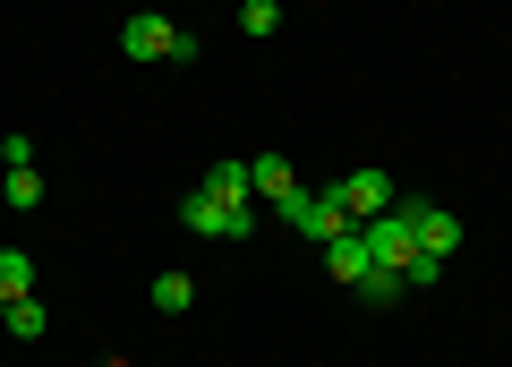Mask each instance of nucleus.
<instances>
[{"label":"nucleus","mask_w":512,"mask_h":367,"mask_svg":"<svg viewBox=\"0 0 512 367\" xmlns=\"http://www.w3.org/2000/svg\"><path fill=\"white\" fill-rule=\"evenodd\" d=\"M239 35H248V43L282 35V0H248V9H239Z\"/></svg>","instance_id":"4468645a"},{"label":"nucleus","mask_w":512,"mask_h":367,"mask_svg":"<svg viewBox=\"0 0 512 367\" xmlns=\"http://www.w3.org/2000/svg\"><path fill=\"white\" fill-rule=\"evenodd\" d=\"M205 197H222V205H248L256 188H248V163H214L205 171Z\"/></svg>","instance_id":"9b49d317"},{"label":"nucleus","mask_w":512,"mask_h":367,"mask_svg":"<svg viewBox=\"0 0 512 367\" xmlns=\"http://www.w3.org/2000/svg\"><path fill=\"white\" fill-rule=\"evenodd\" d=\"M359 231H367V257H376V265H393V274H402V265L419 257V231H410V214H402V197L384 205V214H367Z\"/></svg>","instance_id":"7ed1b4c3"},{"label":"nucleus","mask_w":512,"mask_h":367,"mask_svg":"<svg viewBox=\"0 0 512 367\" xmlns=\"http://www.w3.org/2000/svg\"><path fill=\"white\" fill-rule=\"evenodd\" d=\"M120 52H128V60H197V35L171 26L163 9H137V18L120 26Z\"/></svg>","instance_id":"f257e3e1"},{"label":"nucleus","mask_w":512,"mask_h":367,"mask_svg":"<svg viewBox=\"0 0 512 367\" xmlns=\"http://www.w3.org/2000/svg\"><path fill=\"white\" fill-rule=\"evenodd\" d=\"M402 214H410V231H419V248H427V257H453V248H461V222L444 214L436 197H402Z\"/></svg>","instance_id":"39448f33"},{"label":"nucleus","mask_w":512,"mask_h":367,"mask_svg":"<svg viewBox=\"0 0 512 367\" xmlns=\"http://www.w3.org/2000/svg\"><path fill=\"white\" fill-rule=\"evenodd\" d=\"M367 265H376V257H367V231H359V222H350V231H342V239H325V274H333V282H342V291H350V282H359V274H367Z\"/></svg>","instance_id":"6e6552de"},{"label":"nucleus","mask_w":512,"mask_h":367,"mask_svg":"<svg viewBox=\"0 0 512 367\" xmlns=\"http://www.w3.org/2000/svg\"><path fill=\"white\" fill-rule=\"evenodd\" d=\"M333 197L350 205V222H367V214H384V205H393V180H384V171L367 163V171H350V180L333 188Z\"/></svg>","instance_id":"423d86ee"},{"label":"nucleus","mask_w":512,"mask_h":367,"mask_svg":"<svg viewBox=\"0 0 512 367\" xmlns=\"http://www.w3.org/2000/svg\"><path fill=\"white\" fill-rule=\"evenodd\" d=\"M154 308H163V316H188V308H197V282H188V274H154Z\"/></svg>","instance_id":"ddd939ff"},{"label":"nucleus","mask_w":512,"mask_h":367,"mask_svg":"<svg viewBox=\"0 0 512 367\" xmlns=\"http://www.w3.org/2000/svg\"><path fill=\"white\" fill-rule=\"evenodd\" d=\"M350 291H359V308H393V299H402V274H393V265H367Z\"/></svg>","instance_id":"9d476101"},{"label":"nucleus","mask_w":512,"mask_h":367,"mask_svg":"<svg viewBox=\"0 0 512 367\" xmlns=\"http://www.w3.org/2000/svg\"><path fill=\"white\" fill-rule=\"evenodd\" d=\"M180 222H188V231H205V239H248L256 231L248 205H222V197H205V188H188V197H180Z\"/></svg>","instance_id":"20e7f679"},{"label":"nucleus","mask_w":512,"mask_h":367,"mask_svg":"<svg viewBox=\"0 0 512 367\" xmlns=\"http://www.w3.org/2000/svg\"><path fill=\"white\" fill-rule=\"evenodd\" d=\"M436 274H444V257H427V248H419V257L402 265V291H427V282H436Z\"/></svg>","instance_id":"dca6fc26"},{"label":"nucleus","mask_w":512,"mask_h":367,"mask_svg":"<svg viewBox=\"0 0 512 367\" xmlns=\"http://www.w3.org/2000/svg\"><path fill=\"white\" fill-rule=\"evenodd\" d=\"M0 197H9V205H43V171H35V163H18V171H9V188H0Z\"/></svg>","instance_id":"2eb2a0df"},{"label":"nucleus","mask_w":512,"mask_h":367,"mask_svg":"<svg viewBox=\"0 0 512 367\" xmlns=\"http://www.w3.org/2000/svg\"><path fill=\"white\" fill-rule=\"evenodd\" d=\"M0 163H9V171H18V163H35V137H26V129H9V137H0Z\"/></svg>","instance_id":"f3484780"},{"label":"nucleus","mask_w":512,"mask_h":367,"mask_svg":"<svg viewBox=\"0 0 512 367\" xmlns=\"http://www.w3.org/2000/svg\"><path fill=\"white\" fill-rule=\"evenodd\" d=\"M26 291H35V257H26V248H0V308L26 299Z\"/></svg>","instance_id":"1a4fd4ad"},{"label":"nucleus","mask_w":512,"mask_h":367,"mask_svg":"<svg viewBox=\"0 0 512 367\" xmlns=\"http://www.w3.org/2000/svg\"><path fill=\"white\" fill-rule=\"evenodd\" d=\"M248 188H256L265 205H291V197H299V171H291V154H256V163H248Z\"/></svg>","instance_id":"0eeeda50"},{"label":"nucleus","mask_w":512,"mask_h":367,"mask_svg":"<svg viewBox=\"0 0 512 367\" xmlns=\"http://www.w3.org/2000/svg\"><path fill=\"white\" fill-rule=\"evenodd\" d=\"M274 214L291 222L299 239H316V248H325V239H342V231H350V205L333 197V188H325V197H316V188H299V197H291V205H274Z\"/></svg>","instance_id":"f03ea898"},{"label":"nucleus","mask_w":512,"mask_h":367,"mask_svg":"<svg viewBox=\"0 0 512 367\" xmlns=\"http://www.w3.org/2000/svg\"><path fill=\"white\" fill-rule=\"evenodd\" d=\"M0 325L18 333V342H35V333L52 325V316H43V299H35V291H26V299H9V308H0Z\"/></svg>","instance_id":"f8f14e48"}]
</instances>
